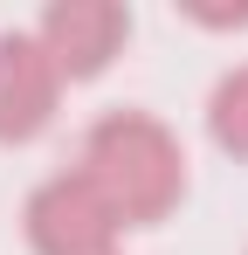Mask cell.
I'll list each match as a JSON object with an SVG mask.
<instances>
[{"label":"cell","instance_id":"obj_5","mask_svg":"<svg viewBox=\"0 0 248 255\" xmlns=\"http://www.w3.org/2000/svg\"><path fill=\"white\" fill-rule=\"evenodd\" d=\"M207 131H214V145H221L228 159H248V62L214 83V97H207Z\"/></svg>","mask_w":248,"mask_h":255},{"label":"cell","instance_id":"obj_4","mask_svg":"<svg viewBox=\"0 0 248 255\" xmlns=\"http://www.w3.org/2000/svg\"><path fill=\"white\" fill-rule=\"evenodd\" d=\"M55 97L62 76L48 62V48L35 42V28L0 35V145H28L55 125Z\"/></svg>","mask_w":248,"mask_h":255},{"label":"cell","instance_id":"obj_3","mask_svg":"<svg viewBox=\"0 0 248 255\" xmlns=\"http://www.w3.org/2000/svg\"><path fill=\"white\" fill-rule=\"evenodd\" d=\"M35 42L48 48V62H55L62 83H90V76H104L111 55L131 42V14H124L118 0H55V7L41 14Z\"/></svg>","mask_w":248,"mask_h":255},{"label":"cell","instance_id":"obj_2","mask_svg":"<svg viewBox=\"0 0 248 255\" xmlns=\"http://www.w3.org/2000/svg\"><path fill=\"white\" fill-rule=\"evenodd\" d=\"M21 228H28L35 255H118V235H124V221L83 179V166L41 179L28 193V207H21Z\"/></svg>","mask_w":248,"mask_h":255},{"label":"cell","instance_id":"obj_1","mask_svg":"<svg viewBox=\"0 0 248 255\" xmlns=\"http://www.w3.org/2000/svg\"><path fill=\"white\" fill-rule=\"evenodd\" d=\"M83 179L111 200L124 228H152L186 193V152L152 111H111L83 138Z\"/></svg>","mask_w":248,"mask_h":255}]
</instances>
